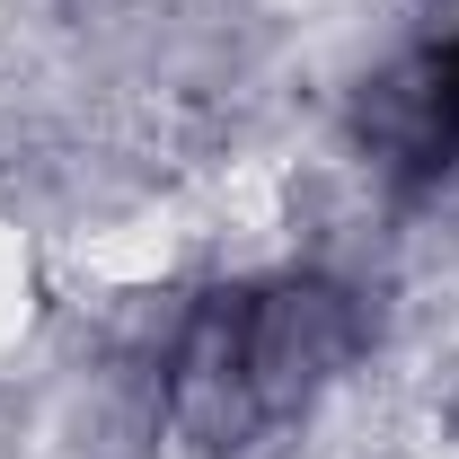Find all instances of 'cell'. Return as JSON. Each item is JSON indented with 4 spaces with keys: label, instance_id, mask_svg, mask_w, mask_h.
I'll return each mask as SVG.
<instances>
[{
    "label": "cell",
    "instance_id": "obj_1",
    "mask_svg": "<svg viewBox=\"0 0 459 459\" xmlns=\"http://www.w3.org/2000/svg\"><path fill=\"white\" fill-rule=\"evenodd\" d=\"M353 353H362V309L336 283L212 291L177 344L169 415L204 459H265L318 415Z\"/></svg>",
    "mask_w": 459,
    "mask_h": 459
},
{
    "label": "cell",
    "instance_id": "obj_2",
    "mask_svg": "<svg viewBox=\"0 0 459 459\" xmlns=\"http://www.w3.org/2000/svg\"><path fill=\"white\" fill-rule=\"evenodd\" d=\"M371 142H380L389 169H406V177H442L459 160V36L433 45V54H415L398 80L380 89Z\"/></svg>",
    "mask_w": 459,
    "mask_h": 459
}]
</instances>
